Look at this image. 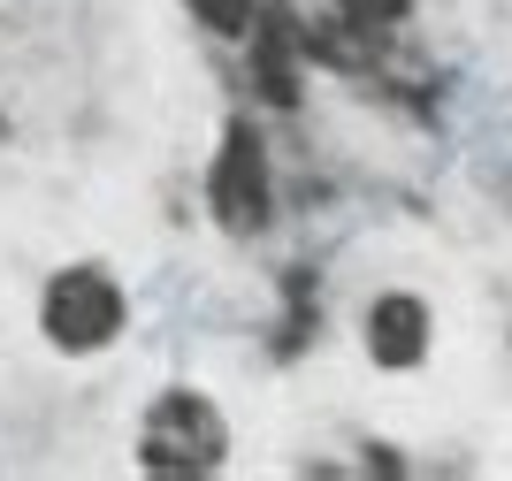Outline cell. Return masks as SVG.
I'll return each mask as SVG.
<instances>
[{
  "instance_id": "cell-1",
  "label": "cell",
  "mask_w": 512,
  "mask_h": 481,
  "mask_svg": "<svg viewBox=\"0 0 512 481\" xmlns=\"http://www.w3.org/2000/svg\"><path fill=\"white\" fill-rule=\"evenodd\" d=\"M230 459V428L199 390H161L138 428V466L146 474H214Z\"/></svg>"
},
{
  "instance_id": "cell-4",
  "label": "cell",
  "mask_w": 512,
  "mask_h": 481,
  "mask_svg": "<svg viewBox=\"0 0 512 481\" xmlns=\"http://www.w3.org/2000/svg\"><path fill=\"white\" fill-rule=\"evenodd\" d=\"M421 352H428L421 298H406V291L375 298V306H367V359H375V367H413Z\"/></svg>"
},
{
  "instance_id": "cell-3",
  "label": "cell",
  "mask_w": 512,
  "mask_h": 481,
  "mask_svg": "<svg viewBox=\"0 0 512 481\" xmlns=\"http://www.w3.org/2000/svg\"><path fill=\"white\" fill-rule=\"evenodd\" d=\"M207 199H214V222H222L230 237H253L260 222H268V153H260L253 123H230V130H222Z\"/></svg>"
},
{
  "instance_id": "cell-2",
  "label": "cell",
  "mask_w": 512,
  "mask_h": 481,
  "mask_svg": "<svg viewBox=\"0 0 512 481\" xmlns=\"http://www.w3.org/2000/svg\"><path fill=\"white\" fill-rule=\"evenodd\" d=\"M39 329H46L54 352H100V344H115V329H123V291H115V275L107 268H62L46 283Z\"/></svg>"
},
{
  "instance_id": "cell-6",
  "label": "cell",
  "mask_w": 512,
  "mask_h": 481,
  "mask_svg": "<svg viewBox=\"0 0 512 481\" xmlns=\"http://www.w3.org/2000/svg\"><path fill=\"white\" fill-rule=\"evenodd\" d=\"M184 8H192L207 31H222V39H237V31L253 23V0H184Z\"/></svg>"
},
{
  "instance_id": "cell-7",
  "label": "cell",
  "mask_w": 512,
  "mask_h": 481,
  "mask_svg": "<svg viewBox=\"0 0 512 481\" xmlns=\"http://www.w3.org/2000/svg\"><path fill=\"white\" fill-rule=\"evenodd\" d=\"M337 8H344L352 23H360V31H383V23H398V16H406L413 0H337Z\"/></svg>"
},
{
  "instance_id": "cell-5",
  "label": "cell",
  "mask_w": 512,
  "mask_h": 481,
  "mask_svg": "<svg viewBox=\"0 0 512 481\" xmlns=\"http://www.w3.org/2000/svg\"><path fill=\"white\" fill-rule=\"evenodd\" d=\"M291 39H299V31H291V16H268V23H260V92H268L276 107L299 100V77H291V62H283V54H291Z\"/></svg>"
}]
</instances>
